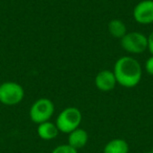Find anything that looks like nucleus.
<instances>
[{
	"instance_id": "nucleus-1",
	"label": "nucleus",
	"mask_w": 153,
	"mask_h": 153,
	"mask_svg": "<svg viewBox=\"0 0 153 153\" xmlns=\"http://www.w3.org/2000/svg\"><path fill=\"white\" fill-rule=\"evenodd\" d=\"M113 74L119 85L126 88L135 87L142 80V65L134 58L124 56L117 60Z\"/></svg>"
},
{
	"instance_id": "nucleus-2",
	"label": "nucleus",
	"mask_w": 153,
	"mask_h": 153,
	"mask_svg": "<svg viewBox=\"0 0 153 153\" xmlns=\"http://www.w3.org/2000/svg\"><path fill=\"white\" fill-rule=\"evenodd\" d=\"M82 122V113L76 107H67L63 109L56 120V125L62 133H70L79 128Z\"/></svg>"
},
{
	"instance_id": "nucleus-3",
	"label": "nucleus",
	"mask_w": 153,
	"mask_h": 153,
	"mask_svg": "<svg viewBox=\"0 0 153 153\" xmlns=\"http://www.w3.org/2000/svg\"><path fill=\"white\" fill-rule=\"evenodd\" d=\"M24 89L19 83L13 81L3 82L0 85V103L7 106H14L22 102Z\"/></svg>"
},
{
	"instance_id": "nucleus-4",
	"label": "nucleus",
	"mask_w": 153,
	"mask_h": 153,
	"mask_svg": "<svg viewBox=\"0 0 153 153\" xmlns=\"http://www.w3.org/2000/svg\"><path fill=\"white\" fill-rule=\"evenodd\" d=\"M55 112V105L51 100L47 98L38 99L34 104L30 106V117L33 123L41 124L47 122L51 119Z\"/></svg>"
},
{
	"instance_id": "nucleus-5",
	"label": "nucleus",
	"mask_w": 153,
	"mask_h": 153,
	"mask_svg": "<svg viewBox=\"0 0 153 153\" xmlns=\"http://www.w3.org/2000/svg\"><path fill=\"white\" fill-rule=\"evenodd\" d=\"M121 46L130 53H142L148 49V37L140 32L127 33L121 39Z\"/></svg>"
},
{
	"instance_id": "nucleus-6",
	"label": "nucleus",
	"mask_w": 153,
	"mask_h": 153,
	"mask_svg": "<svg viewBox=\"0 0 153 153\" xmlns=\"http://www.w3.org/2000/svg\"><path fill=\"white\" fill-rule=\"evenodd\" d=\"M133 18L140 24L153 23V0H143L133 9Z\"/></svg>"
},
{
	"instance_id": "nucleus-7",
	"label": "nucleus",
	"mask_w": 153,
	"mask_h": 153,
	"mask_svg": "<svg viewBox=\"0 0 153 153\" xmlns=\"http://www.w3.org/2000/svg\"><path fill=\"white\" fill-rule=\"evenodd\" d=\"M94 83H96V86L99 90L107 92L111 91L115 87L117 82L113 71L105 69L97 74L96 79H94Z\"/></svg>"
},
{
	"instance_id": "nucleus-8",
	"label": "nucleus",
	"mask_w": 153,
	"mask_h": 153,
	"mask_svg": "<svg viewBox=\"0 0 153 153\" xmlns=\"http://www.w3.org/2000/svg\"><path fill=\"white\" fill-rule=\"evenodd\" d=\"M88 142V133L82 128H76V130L68 133V143L69 146L74 148L76 150L82 149L86 146Z\"/></svg>"
},
{
	"instance_id": "nucleus-9",
	"label": "nucleus",
	"mask_w": 153,
	"mask_h": 153,
	"mask_svg": "<svg viewBox=\"0 0 153 153\" xmlns=\"http://www.w3.org/2000/svg\"><path fill=\"white\" fill-rule=\"evenodd\" d=\"M59 129H58L56 123H53L51 121L44 122L38 125L37 128V133L38 136L43 140H51L56 138L59 134Z\"/></svg>"
},
{
	"instance_id": "nucleus-10",
	"label": "nucleus",
	"mask_w": 153,
	"mask_h": 153,
	"mask_svg": "<svg viewBox=\"0 0 153 153\" xmlns=\"http://www.w3.org/2000/svg\"><path fill=\"white\" fill-rule=\"evenodd\" d=\"M103 153H129V145L123 138H113L104 146Z\"/></svg>"
},
{
	"instance_id": "nucleus-11",
	"label": "nucleus",
	"mask_w": 153,
	"mask_h": 153,
	"mask_svg": "<svg viewBox=\"0 0 153 153\" xmlns=\"http://www.w3.org/2000/svg\"><path fill=\"white\" fill-rule=\"evenodd\" d=\"M108 32L111 36L117 39H122L128 33L125 23L120 19H113L109 22Z\"/></svg>"
},
{
	"instance_id": "nucleus-12",
	"label": "nucleus",
	"mask_w": 153,
	"mask_h": 153,
	"mask_svg": "<svg viewBox=\"0 0 153 153\" xmlns=\"http://www.w3.org/2000/svg\"><path fill=\"white\" fill-rule=\"evenodd\" d=\"M51 153H78V150H76L74 148H72L71 146H69L68 144H63L57 146Z\"/></svg>"
},
{
	"instance_id": "nucleus-13",
	"label": "nucleus",
	"mask_w": 153,
	"mask_h": 153,
	"mask_svg": "<svg viewBox=\"0 0 153 153\" xmlns=\"http://www.w3.org/2000/svg\"><path fill=\"white\" fill-rule=\"evenodd\" d=\"M145 69H146L147 74H150V76H153V56H151V57L146 61Z\"/></svg>"
},
{
	"instance_id": "nucleus-14",
	"label": "nucleus",
	"mask_w": 153,
	"mask_h": 153,
	"mask_svg": "<svg viewBox=\"0 0 153 153\" xmlns=\"http://www.w3.org/2000/svg\"><path fill=\"white\" fill-rule=\"evenodd\" d=\"M148 51L153 56V32L148 36Z\"/></svg>"
},
{
	"instance_id": "nucleus-15",
	"label": "nucleus",
	"mask_w": 153,
	"mask_h": 153,
	"mask_svg": "<svg viewBox=\"0 0 153 153\" xmlns=\"http://www.w3.org/2000/svg\"><path fill=\"white\" fill-rule=\"evenodd\" d=\"M146 153H153V150H151V151H148V152H146Z\"/></svg>"
}]
</instances>
